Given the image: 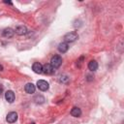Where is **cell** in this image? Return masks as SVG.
Segmentation results:
<instances>
[{
    "mask_svg": "<svg viewBox=\"0 0 124 124\" xmlns=\"http://www.w3.org/2000/svg\"><path fill=\"white\" fill-rule=\"evenodd\" d=\"M43 72L46 75H51L54 72V69L51 67L50 64H46L45 66H43Z\"/></svg>",
    "mask_w": 124,
    "mask_h": 124,
    "instance_id": "8",
    "label": "cell"
},
{
    "mask_svg": "<svg viewBox=\"0 0 124 124\" xmlns=\"http://www.w3.org/2000/svg\"><path fill=\"white\" fill-rule=\"evenodd\" d=\"M2 69H3V67H2V66H0V71H1Z\"/></svg>",
    "mask_w": 124,
    "mask_h": 124,
    "instance_id": "16",
    "label": "cell"
},
{
    "mask_svg": "<svg viewBox=\"0 0 124 124\" xmlns=\"http://www.w3.org/2000/svg\"><path fill=\"white\" fill-rule=\"evenodd\" d=\"M88 69L90 70V71H96L97 69H98V63H97V61H95V60H91L89 63H88Z\"/></svg>",
    "mask_w": 124,
    "mask_h": 124,
    "instance_id": "12",
    "label": "cell"
},
{
    "mask_svg": "<svg viewBox=\"0 0 124 124\" xmlns=\"http://www.w3.org/2000/svg\"><path fill=\"white\" fill-rule=\"evenodd\" d=\"M35 89H36V87H35V85L33 84V83H26V85L24 86V90H25V92L26 93H28V94H32V93H34L35 92Z\"/></svg>",
    "mask_w": 124,
    "mask_h": 124,
    "instance_id": "7",
    "label": "cell"
},
{
    "mask_svg": "<svg viewBox=\"0 0 124 124\" xmlns=\"http://www.w3.org/2000/svg\"><path fill=\"white\" fill-rule=\"evenodd\" d=\"M37 87H38L41 91H46V90L48 89L49 85H48V83H47L46 80L40 79V80L37 81Z\"/></svg>",
    "mask_w": 124,
    "mask_h": 124,
    "instance_id": "3",
    "label": "cell"
},
{
    "mask_svg": "<svg viewBox=\"0 0 124 124\" xmlns=\"http://www.w3.org/2000/svg\"><path fill=\"white\" fill-rule=\"evenodd\" d=\"M34 101H35V103H37V104H42V103L45 102V98H44L42 95H37V96L34 98Z\"/></svg>",
    "mask_w": 124,
    "mask_h": 124,
    "instance_id": "14",
    "label": "cell"
},
{
    "mask_svg": "<svg viewBox=\"0 0 124 124\" xmlns=\"http://www.w3.org/2000/svg\"><path fill=\"white\" fill-rule=\"evenodd\" d=\"M14 34H15V31L12 28H6L3 31V36L6 38H11L14 36Z\"/></svg>",
    "mask_w": 124,
    "mask_h": 124,
    "instance_id": "11",
    "label": "cell"
},
{
    "mask_svg": "<svg viewBox=\"0 0 124 124\" xmlns=\"http://www.w3.org/2000/svg\"><path fill=\"white\" fill-rule=\"evenodd\" d=\"M2 92H3V87H2V85L0 84V95L2 94Z\"/></svg>",
    "mask_w": 124,
    "mask_h": 124,
    "instance_id": "15",
    "label": "cell"
},
{
    "mask_svg": "<svg viewBox=\"0 0 124 124\" xmlns=\"http://www.w3.org/2000/svg\"><path fill=\"white\" fill-rule=\"evenodd\" d=\"M78 34L77 32L75 31H72V32H68L67 34H65L64 36V40L66 41V43H71V42H74L78 39Z\"/></svg>",
    "mask_w": 124,
    "mask_h": 124,
    "instance_id": "2",
    "label": "cell"
},
{
    "mask_svg": "<svg viewBox=\"0 0 124 124\" xmlns=\"http://www.w3.org/2000/svg\"><path fill=\"white\" fill-rule=\"evenodd\" d=\"M5 99L6 101H8L9 103H13L15 101V93L12 90H8L5 93Z\"/></svg>",
    "mask_w": 124,
    "mask_h": 124,
    "instance_id": "5",
    "label": "cell"
},
{
    "mask_svg": "<svg viewBox=\"0 0 124 124\" xmlns=\"http://www.w3.org/2000/svg\"><path fill=\"white\" fill-rule=\"evenodd\" d=\"M71 114H72L73 116H75V117H78V116H80V114H81V110H80L79 108L75 107V108H72V110H71Z\"/></svg>",
    "mask_w": 124,
    "mask_h": 124,
    "instance_id": "13",
    "label": "cell"
},
{
    "mask_svg": "<svg viewBox=\"0 0 124 124\" xmlns=\"http://www.w3.org/2000/svg\"><path fill=\"white\" fill-rule=\"evenodd\" d=\"M49 64L51 65V67H52L53 69H57V68H59L60 65L62 64V58H61L59 55H55V56H53V57L51 58Z\"/></svg>",
    "mask_w": 124,
    "mask_h": 124,
    "instance_id": "1",
    "label": "cell"
},
{
    "mask_svg": "<svg viewBox=\"0 0 124 124\" xmlns=\"http://www.w3.org/2000/svg\"><path fill=\"white\" fill-rule=\"evenodd\" d=\"M68 48H69V46H68V44H67L66 42L60 43V44L58 45V50H59L60 52H62V53L66 52V51L68 50Z\"/></svg>",
    "mask_w": 124,
    "mask_h": 124,
    "instance_id": "10",
    "label": "cell"
},
{
    "mask_svg": "<svg viewBox=\"0 0 124 124\" xmlns=\"http://www.w3.org/2000/svg\"><path fill=\"white\" fill-rule=\"evenodd\" d=\"M16 119H17V113L15 112V111L9 112L8 115H7V117H6V120L9 123H14V122L16 121Z\"/></svg>",
    "mask_w": 124,
    "mask_h": 124,
    "instance_id": "4",
    "label": "cell"
},
{
    "mask_svg": "<svg viewBox=\"0 0 124 124\" xmlns=\"http://www.w3.org/2000/svg\"><path fill=\"white\" fill-rule=\"evenodd\" d=\"M15 32L17 34V35H24V34H26L27 33V28L25 27V26H23V25H20V26H17L16 28V30H15Z\"/></svg>",
    "mask_w": 124,
    "mask_h": 124,
    "instance_id": "9",
    "label": "cell"
},
{
    "mask_svg": "<svg viewBox=\"0 0 124 124\" xmlns=\"http://www.w3.org/2000/svg\"><path fill=\"white\" fill-rule=\"evenodd\" d=\"M32 70H33L36 74H41V73H43V66H42L41 63L35 62V63L33 64V66H32Z\"/></svg>",
    "mask_w": 124,
    "mask_h": 124,
    "instance_id": "6",
    "label": "cell"
}]
</instances>
